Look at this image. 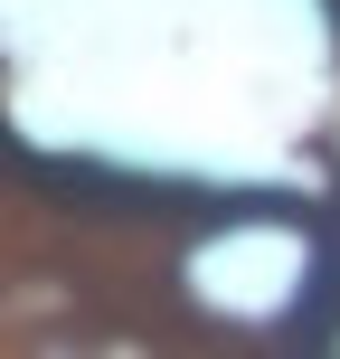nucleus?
<instances>
[{
    "mask_svg": "<svg viewBox=\"0 0 340 359\" xmlns=\"http://www.w3.org/2000/svg\"><path fill=\"white\" fill-rule=\"evenodd\" d=\"M284 341L293 350H322V341H340V208H331V227H322V246H312V284H303V303L284 312Z\"/></svg>",
    "mask_w": 340,
    "mask_h": 359,
    "instance_id": "1",
    "label": "nucleus"
}]
</instances>
